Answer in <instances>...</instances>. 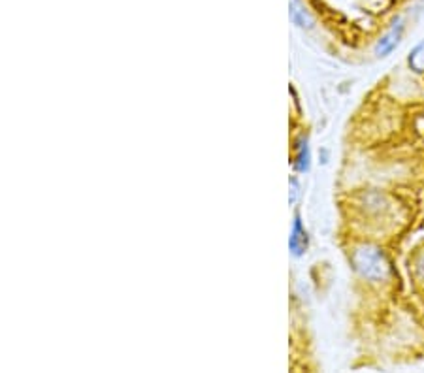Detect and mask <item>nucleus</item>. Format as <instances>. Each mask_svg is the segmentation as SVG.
Listing matches in <instances>:
<instances>
[{"instance_id":"obj_2","label":"nucleus","mask_w":424,"mask_h":373,"mask_svg":"<svg viewBox=\"0 0 424 373\" xmlns=\"http://www.w3.org/2000/svg\"><path fill=\"white\" fill-rule=\"evenodd\" d=\"M402 34H403L402 19H398V21L391 27V30H389L385 36H381V40L377 42V45H375V55H379V57L391 55L392 51L396 50V45L400 44Z\"/></svg>"},{"instance_id":"obj_1","label":"nucleus","mask_w":424,"mask_h":373,"mask_svg":"<svg viewBox=\"0 0 424 373\" xmlns=\"http://www.w3.org/2000/svg\"><path fill=\"white\" fill-rule=\"evenodd\" d=\"M355 266L364 277L372 281L383 279L389 272V264H386L383 252L374 245H362L355 251Z\"/></svg>"},{"instance_id":"obj_5","label":"nucleus","mask_w":424,"mask_h":373,"mask_svg":"<svg viewBox=\"0 0 424 373\" xmlns=\"http://www.w3.org/2000/svg\"><path fill=\"white\" fill-rule=\"evenodd\" d=\"M298 153H296V168L298 172H308L309 170V147H308V140L302 138L298 142Z\"/></svg>"},{"instance_id":"obj_4","label":"nucleus","mask_w":424,"mask_h":373,"mask_svg":"<svg viewBox=\"0 0 424 373\" xmlns=\"http://www.w3.org/2000/svg\"><path fill=\"white\" fill-rule=\"evenodd\" d=\"M291 21L300 28L311 27V16L306 10V6L302 4V0H291Z\"/></svg>"},{"instance_id":"obj_3","label":"nucleus","mask_w":424,"mask_h":373,"mask_svg":"<svg viewBox=\"0 0 424 373\" xmlns=\"http://www.w3.org/2000/svg\"><path fill=\"white\" fill-rule=\"evenodd\" d=\"M308 232L303 230L300 217H296L291 232V242H289V247H291L292 255H294V257H302L303 252H306V249H308Z\"/></svg>"},{"instance_id":"obj_6","label":"nucleus","mask_w":424,"mask_h":373,"mask_svg":"<svg viewBox=\"0 0 424 373\" xmlns=\"http://www.w3.org/2000/svg\"><path fill=\"white\" fill-rule=\"evenodd\" d=\"M409 66L413 68L415 72H424V42H420L409 55Z\"/></svg>"}]
</instances>
